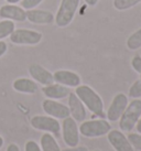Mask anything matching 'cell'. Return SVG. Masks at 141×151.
<instances>
[{"instance_id":"1","label":"cell","mask_w":141,"mask_h":151,"mask_svg":"<svg viewBox=\"0 0 141 151\" xmlns=\"http://www.w3.org/2000/svg\"><path fill=\"white\" fill-rule=\"evenodd\" d=\"M75 94L77 95L79 99L82 101L84 106L88 109L91 114L100 118L105 117L104 111V101L103 98L99 96V94L93 89L88 85H79L75 88Z\"/></svg>"},{"instance_id":"2","label":"cell","mask_w":141,"mask_h":151,"mask_svg":"<svg viewBox=\"0 0 141 151\" xmlns=\"http://www.w3.org/2000/svg\"><path fill=\"white\" fill-rule=\"evenodd\" d=\"M79 134L85 138H99L103 136H107V134L112 130L110 122L104 119H91L84 120L78 126Z\"/></svg>"},{"instance_id":"3","label":"cell","mask_w":141,"mask_h":151,"mask_svg":"<svg viewBox=\"0 0 141 151\" xmlns=\"http://www.w3.org/2000/svg\"><path fill=\"white\" fill-rule=\"evenodd\" d=\"M81 4V0H61L54 22L58 28H66L73 22Z\"/></svg>"},{"instance_id":"4","label":"cell","mask_w":141,"mask_h":151,"mask_svg":"<svg viewBox=\"0 0 141 151\" xmlns=\"http://www.w3.org/2000/svg\"><path fill=\"white\" fill-rule=\"evenodd\" d=\"M141 117V99H132L119 119V129L122 132H131Z\"/></svg>"},{"instance_id":"5","label":"cell","mask_w":141,"mask_h":151,"mask_svg":"<svg viewBox=\"0 0 141 151\" xmlns=\"http://www.w3.org/2000/svg\"><path fill=\"white\" fill-rule=\"evenodd\" d=\"M10 42L16 45H37L42 41L43 34L30 29H16L10 34Z\"/></svg>"},{"instance_id":"6","label":"cell","mask_w":141,"mask_h":151,"mask_svg":"<svg viewBox=\"0 0 141 151\" xmlns=\"http://www.w3.org/2000/svg\"><path fill=\"white\" fill-rule=\"evenodd\" d=\"M31 127L35 130L43 131V132H49V134L58 136L61 132V124L58 119L47 116V115H35L31 118L30 120Z\"/></svg>"},{"instance_id":"7","label":"cell","mask_w":141,"mask_h":151,"mask_svg":"<svg viewBox=\"0 0 141 151\" xmlns=\"http://www.w3.org/2000/svg\"><path fill=\"white\" fill-rule=\"evenodd\" d=\"M61 132L64 143L67 147H75L79 143V129L77 126V122L70 117L63 119L61 125Z\"/></svg>"},{"instance_id":"8","label":"cell","mask_w":141,"mask_h":151,"mask_svg":"<svg viewBox=\"0 0 141 151\" xmlns=\"http://www.w3.org/2000/svg\"><path fill=\"white\" fill-rule=\"evenodd\" d=\"M129 101L128 96L124 93H118L112 98V103L107 109L106 117L109 122H116L120 119L121 115L124 114V109L127 108Z\"/></svg>"},{"instance_id":"9","label":"cell","mask_w":141,"mask_h":151,"mask_svg":"<svg viewBox=\"0 0 141 151\" xmlns=\"http://www.w3.org/2000/svg\"><path fill=\"white\" fill-rule=\"evenodd\" d=\"M42 109L47 116H51L55 119H65L70 116L67 105H64L54 99H44L42 103Z\"/></svg>"},{"instance_id":"10","label":"cell","mask_w":141,"mask_h":151,"mask_svg":"<svg viewBox=\"0 0 141 151\" xmlns=\"http://www.w3.org/2000/svg\"><path fill=\"white\" fill-rule=\"evenodd\" d=\"M67 107L70 109V117L75 119V122H82L87 117L86 107L75 93L70 92V95L67 96Z\"/></svg>"},{"instance_id":"11","label":"cell","mask_w":141,"mask_h":151,"mask_svg":"<svg viewBox=\"0 0 141 151\" xmlns=\"http://www.w3.org/2000/svg\"><path fill=\"white\" fill-rule=\"evenodd\" d=\"M107 140L115 151H135L128 137L121 130L112 129L107 134Z\"/></svg>"},{"instance_id":"12","label":"cell","mask_w":141,"mask_h":151,"mask_svg":"<svg viewBox=\"0 0 141 151\" xmlns=\"http://www.w3.org/2000/svg\"><path fill=\"white\" fill-rule=\"evenodd\" d=\"M54 83L64 85L68 88H76L82 84L81 76L73 71L68 70H58L53 73Z\"/></svg>"},{"instance_id":"13","label":"cell","mask_w":141,"mask_h":151,"mask_svg":"<svg viewBox=\"0 0 141 151\" xmlns=\"http://www.w3.org/2000/svg\"><path fill=\"white\" fill-rule=\"evenodd\" d=\"M28 72L31 78L42 86H47L54 83L53 73H51L49 70H46L45 67H43L40 64H31L28 68Z\"/></svg>"},{"instance_id":"14","label":"cell","mask_w":141,"mask_h":151,"mask_svg":"<svg viewBox=\"0 0 141 151\" xmlns=\"http://www.w3.org/2000/svg\"><path fill=\"white\" fill-rule=\"evenodd\" d=\"M0 18L11 21L23 22L27 20V11L21 6L7 4L0 7Z\"/></svg>"},{"instance_id":"15","label":"cell","mask_w":141,"mask_h":151,"mask_svg":"<svg viewBox=\"0 0 141 151\" xmlns=\"http://www.w3.org/2000/svg\"><path fill=\"white\" fill-rule=\"evenodd\" d=\"M55 19V14L49 11V10H43V9H31L27 10V20L30 23L37 25H46L52 24Z\"/></svg>"},{"instance_id":"16","label":"cell","mask_w":141,"mask_h":151,"mask_svg":"<svg viewBox=\"0 0 141 151\" xmlns=\"http://www.w3.org/2000/svg\"><path fill=\"white\" fill-rule=\"evenodd\" d=\"M42 93L43 95L49 98V99H54V101H60V99H64L70 95V88L64 86V85L58 84V83H53L47 86H43L42 87Z\"/></svg>"},{"instance_id":"17","label":"cell","mask_w":141,"mask_h":151,"mask_svg":"<svg viewBox=\"0 0 141 151\" xmlns=\"http://www.w3.org/2000/svg\"><path fill=\"white\" fill-rule=\"evenodd\" d=\"M12 88L21 94H35L39 91V85L35 81L28 77H19L13 81Z\"/></svg>"},{"instance_id":"18","label":"cell","mask_w":141,"mask_h":151,"mask_svg":"<svg viewBox=\"0 0 141 151\" xmlns=\"http://www.w3.org/2000/svg\"><path fill=\"white\" fill-rule=\"evenodd\" d=\"M40 147L42 151H61L58 140L55 139L54 134L44 132L40 139Z\"/></svg>"},{"instance_id":"19","label":"cell","mask_w":141,"mask_h":151,"mask_svg":"<svg viewBox=\"0 0 141 151\" xmlns=\"http://www.w3.org/2000/svg\"><path fill=\"white\" fill-rule=\"evenodd\" d=\"M126 45L130 51H137L141 49V28L129 35L126 41Z\"/></svg>"},{"instance_id":"20","label":"cell","mask_w":141,"mask_h":151,"mask_svg":"<svg viewBox=\"0 0 141 151\" xmlns=\"http://www.w3.org/2000/svg\"><path fill=\"white\" fill-rule=\"evenodd\" d=\"M16 30V23L11 20L2 19L0 21V40H4L6 38H9L10 34Z\"/></svg>"},{"instance_id":"21","label":"cell","mask_w":141,"mask_h":151,"mask_svg":"<svg viewBox=\"0 0 141 151\" xmlns=\"http://www.w3.org/2000/svg\"><path fill=\"white\" fill-rule=\"evenodd\" d=\"M141 4V0H114L112 6L118 11H124Z\"/></svg>"},{"instance_id":"22","label":"cell","mask_w":141,"mask_h":151,"mask_svg":"<svg viewBox=\"0 0 141 151\" xmlns=\"http://www.w3.org/2000/svg\"><path fill=\"white\" fill-rule=\"evenodd\" d=\"M128 97L132 99H141V80L135 81L132 83L129 88Z\"/></svg>"},{"instance_id":"23","label":"cell","mask_w":141,"mask_h":151,"mask_svg":"<svg viewBox=\"0 0 141 151\" xmlns=\"http://www.w3.org/2000/svg\"><path fill=\"white\" fill-rule=\"evenodd\" d=\"M133 149L137 151H141V134L139 132H129L127 136Z\"/></svg>"},{"instance_id":"24","label":"cell","mask_w":141,"mask_h":151,"mask_svg":"<svg viewBox=\"0 0 141 151\" xmlns=\"http://www.w3.org/2000/svg\"><path fill=\"white\" fill-rule=\"evenodd\" d=\"M20 2H21V7L27 11V10L35 9L39 4H41L43 2V0H21Z\"/></svg>"},{"instance_id":"25","label":"cell","mask_w":141,"mask_h":151,"mask_svg":"<svg viewBox=\"0 0 141 151\" xmlns=\"http://www.w3.org/2000/svg\"><path fill=\"white\" fill-rule=\"evenodd\" d=\"M131 67L135 72L141 74V55L137 54L131 59Z\"/></svg>"},{"instance_id":"26","label":"cell","mask_w":141,"mask_h":151,"mask_svg":"<svg viewBox=\"0 0 141 151\" xmlns=\"http://www.w3.org/2000/svg\"><path fill=\"white\" fill-rule=\"evenodd\" d=\"M24 151H42L40 145L34 140H28L24 145Z\"/></svg>"},{"instance_id":"27","label":"cell","mask_w":141,"mask_h":151,"mask_svg":"<svg viewBox=\"0 0 141 151\" xmlns=\"http://www.w3.org/2000/svg\"><path fill=\"white\" fill-rule=\"evenodd\" d=\"M61 151H88V149L84 146H75V147H67Z\"/></svg>"},{"instance_id":"28","label":"cell","mask_w":141,"mask_h":151,"mask_svg":"<svg viewBox=\"0 0 141 151\" xmlns=\"http://www.w3.org/2000/svg\"><path fill=\"white\" fill-rule=\"evenodd\" d=\"M8 51V45L4 40H0V58H2Z\"/></svg>"},{"instance_id":"29","label":"cell","mask_w":141,"mask_h":151,"mask_svg":"<svg viewBox=\"0 0 141 151\" xmlns=\"http://www.w3.org/2000/svg\"><path fill=\"white\" fill-rule=\"evenodd\" d=\"M6 151H20V148H19L17 143H10L7 147V150Z\"/></svg>"},{"instance_id":"30","label":"cell","mask_w":141,"mask_h":151,"mask_svg":"<svg viewBox=\"0 0 141 151\" xmlns=\"http://www.w3.org/2000/svg\"><path fill=\"white\" fill-rule=\"evenodd\" d=\"M85 1V4L89 6V7H95L96 4L99 2V0H84Z\"/></svg>"},{"instance_id":"31","label":"cell","mask_w":141,"mask_h":151,"mask_svg":"<svg viewBox=\"0 0 141 151\" xmlns=\"http://www.w3.org/2000/svg\"><path fill=\"white\" fill-rule=\"evenodd\" d=\"M135 128L137 129V132H139V134H141V117H140V119L138 120L137 125H136V127H135Z\"/></svg>"},{"instance_id":"32","label":"cell","mask_w":141,"mask_h":151,"mask_svg":"<svg viewBox=\"0 0 141 151\" xmlns=\"http://www.w3.org/2000/svg\"><path fill=\"white\" fill-rule=\"evenodd\" d=\"M7 4H17L18 2H20L21 0H6Z\"/></svg>"},{"instance_id":"33","label":"cell","mask_w":141,"mask_h":151,"mask_svg":"<svg viewBox=\"0 0 141 151\" xmlns=\"http://www.w3.org/2000/svg\"><path fill=\"white\" fill-rule=\"evenodd\" d=\"M2 146H4V138L0 136V149L2 148Z\"/></svg>"},{"instance_id":"34","label":"cell","mask_w":141,"mask_h":151,"mask_svg":"<svg viewBox=\"0 0 141 151\" xmlns=\"http://www.w3.org/2000/svg\"><path fill=\"white\" fill-rule=\"evenodd\" d=\"M94 151H101V150H94Z\"/></svg>"},{"instance_id":"35","label":"cell","mask_w":141,"mask_h":151,"mask_svg":"<svg viewBox=\"0 0 141 151\" xmlns=\"http://www.w3.org/2000/svg\"><path fill=\"white\" fill-rule=\"evenodd\" d=\"M140 80H141V74H140Z\"/></svg>"}]
</instances>
